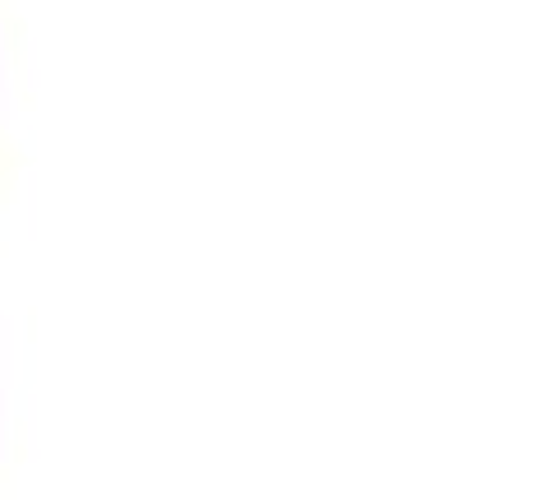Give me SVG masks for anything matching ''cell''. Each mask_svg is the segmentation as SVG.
Wrapping results in <instances>:
<instances>
[]
</instances>
